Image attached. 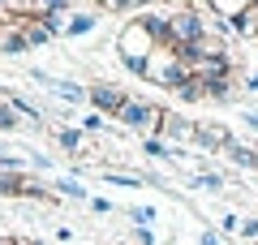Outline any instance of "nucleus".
<instances>
[{
	"mask_svg": "<svg viewBox=\"0 0 258 245\" xmlns=\"http://www.w3.org/2000/svg\"><path fill=\"white\" fill-rule=\"evenodd\" d=\"M56 190H60L64 198H78V202L86 198V190H82V185H78V181H69V176H60V181H56Z\"/></svg>",
	"mask_w": 258,
	"mask_h": 245,
	"instance_id": "5701e85b",
	"label": "nucleus"
},
{
	"mask_svg": "<svg viewBox=\"0 0 258 245\" xmlns=\"http://www.w3.org/2000/svg\"><path fill=\"white\" fill-rule=\"evenodd\" d=\"M0 52H5V56L30 52V43H26V35H22V22L18 18H5V22H0Z\"/></svg>",
	"mask_w": 258,
	"mask_h": 245,
	"instance_id": "6e6552de",
	"label": "nucleus"
},
{
	"mask_svg": "<svg viewBox=\"0 0 258 245\" xmlns=\"http://www.w3.org/2000/svg\"><path fill=\"white\" fill-rule=\"evenodd\" d=\"M254 5H258V0H254Z\"/></svg>",
	"mask_w": 258,
	"mask_h": 245,
	"instance_id": "473e14b6",
	"label": "nucleus"
},
{
	"mask_svg": "<svg viewBox=\"0 0 258 245\" xmlns=\"http://www.w3.org/2000/svg\"><path fill=\"white\" fill-rule=\"evenodd\" d=\"M78 129H82V134H99V129H103V116H99V112H91V116L78 120Z\"/></svg>",
	"mask_w": 258,
	"mask_h": 245,
	"instance_id": "a878e982",
	"label": "nucleus"
},
{
	"mask_svg": "<svg viewBox=\"0 0 258 245\" xmlns=\"http://www.w3.org/2000/svg\"><path fill=\"white\" fill-rule=\"evenodd\" d=\"M194 185H203V190H215V194H220V190H224V176H220V172H198V176H194Z\"/></svg>",
	"mask_w": 258,
	"mask_h": 245,
	"instance_id": "393cba45",
	"label": "nucleus"
},
{
	"mask_svg": "<svg viewBox=\"0 0 258 245\" xmlns=\"http://www.w3.org/2000/svg\"><path fill=\"white\" fill-rule=\"evenodd\" d=\"M198 245H224V241H220V232H203V236H198Z\"/></svg>",
	"mask_w": 258,
	"mask_h": 245,
	"instance_id": "c85d7f7f",
	"label": "nucleus"
},
{
	"mask_svg": "<svg viewBox=\"0 0 258 245\" xmlns=\"http://www.w3.org/2000/svg\"><path fill=\"white\" fill-rule=\"evenodd\" d=\"M176 99H181V103H194V99H207V95H203V86H198V82H194V78H185L181 82V86H176Z\"/></svg>",
	"mask_w": 258,
	"mask_h": 245,
	"instance_id": "6ab92c4d",
	"label": "nucleus"
},
{
	"mask_svg": "<svg viewBox=\"0 0 258 245\" xmlns=\"http://www.w3.org/2000/svg\"><path fill=\"white\" fill-rule=\"evenodd\" d=\"M91 30H95V9H82V13H74V18H69L64 35H69V39H78V35H91Z\"/></svg>",
	"mask_w": 258,
	"mask_h": 245,
	"instance_id": "2eb2a0df",
	"label": "nucleus"
},
{
	"mask_svg": "<svg viewBox=\"0 0 258 245\" xmlns=\"http://www.w3.org/2000/svg\"><path fill=\"white\" fill-rule=\"evenodd\" d=\"M134 241L138 245H155V232H151V228H134Z\"/></svg>",
	"mask_w": 258,
	"mask_h": 245,
	"instance_id": "cd10ccee",
	"label": "nucleus"
},
{
	"mask_svg": "<svg viewBox=\"0 0 258 245\" xmlns=\"http://www.w3.org/2000/svg\"><path fill=\"white\" fill-rule=\"evenodd\" d=\"M168 35H172V52H189V47H198L207 39V30L194 9H176V13H168Z\"/></svg>",
	"mask_w": 258,
	"mask_h": 245,
	"instance_id": "f257e3e1",
	"label": "nucleus"
},
{
	"mask_svg": "<svg viewBox=\"0 0 258 245\" xmlns=\"http://www.w3.org/2000/svg\"><path fill=\"white\" fill-rule=\"evenodd\" d=\"M159 134L168 138V142H194V120H181V116H172V112H164V125H159Z\"/></svg>",
	"mask_w": 258,
	"mask_h": 245,
	"instance_id": "1a4fd4ad",
	"label": "nucleus"
},
{
	"mask_svg": "<svg viewBox=\"0 0 258 245\" xmlns=\"http://www.w3.org/2000/svg\"><path fill=\"white\" fill-rule=\"evenodd\" d=\"M26 185H30L26 172H5V168H0V194H5V198H13V194H26Z\"/></svg>",
	"mask_w": 258,
	"mask_h": 245,
	"instance_id": "ddd939ff",
	"label": "nucleus"
},
{
	"mask_svg": "<svg viewBox=\"0 0 258 245\" xmlns=\"http://www.w3.org/2000/svg\"><path fill=\"white\" fill-rule=\"evenodd\" d=\"M18 22H22V35H26V43H30V47H43V43H52V39H56L39 18H18Z\"/></svg>",
	"mask_w": 258,
	"mask_h": 245,
	"instance_id": "9d476101",
	"label": "nucleus"
},
{
	"mask_svg": "<svg viewBox=\"0 0 258 245\" xmlns=\"http://www.w3.org/2000/svg\"><path fill=\"white\" fill-rule=\"evenodd\" d=\"M134 22L147 30V39H151L155 47H172V35H168V13H159V9H142Z\"/></svg>",
	"mask_w": 258,
	"mask_h": 245,
	"instance_id": "423d86ee",
	"label": "nucleus"
},
{
	"mask_svg": "<svg viewBox=\"0 0 258 245\" xmlns=\"http://www.w3.org/2000/svg\"><path fill=\"white\" fill-rule=\"evenodd\" d=\"M56 142H60V151L78 155L86 146V134H82V129H56Z\"/></svg>",
	"mask_w": 258,
	"mask_h": 245,
	"instance_id": "dca6fc26",
	"label": "nucleus"
},
{
	"mask_svg": "<svg viewBox=\"0 0 258 245\" xmlns=\"http://www.w3.org/2000/svg\"><path fill=\"white\" fill-rule=\"evenodd\" d=\"M116 125H125V129H159V125H164V108H159V103H147V99H134V95H129L125 108L116 112Z\"/></svg>",
	"mask_w": 258,
	"mask_h": 245,
	"instance_id": "f03ea898",
	"label": "nucleus"
},
{
	"mask_svg": "<svg viewBox=\"0 0 258 245\" xmlns=\"http://www.w3.org/2000/svg\"><path fill=\"white\" fill-rule=\"evenodd\" d=\"M142 146H147V155H155V159H164V155H168V146L159 142V138H147Z\"/></svg>",
	"mask_w": 258,
	"mask_h": 245,
	"instance_id": "bb28decb",
	"label": "nucleus"
},
{
	"mask_svg": "<svg viewBox=\"0 0 258 245\" xmlns=\"http://www.w3.org/2000/svg\"><path fill=\"white\" fill-rule=\"evenodd\" d=\"M116 56H134V60H151V56H155V43L147 39V30H142L138 22H129V26L120 30V39H116Z\"/></svg>",
	"mask_w": 258,
	"mask_h": 245,
	"instance_id": "20e7f679",
	"label": "nucleus"
},
{
	"mask_svg": "<svg viewBox=\"0 0 258 245\" xmlns=\"http://www.w3.org/2000/svg\"><path fill=\"white\" fill-rule=\"evenodd\" d=\"M224 155H228V159L237 163V168H249V172L258 168V151H254V146H241V142H232Z\"/></svg>",
	"mask_w": 258,
	"mask_h": 245,
	"instance_id": "4468645a",
	"label": "nucleus"
},
{
	"mask_svg": "<svg viewBox=\"0 0 258 245\" xmlns=\"http://www.w3.org/2000/svg\"><path fill=\"white\" fill-rule=\"evenodd\" d=\"M194 142L203 146V151H228L232 134L224 125H203V120H194Z\"/></svg>",
	"mask_w": 258,
	"mask_h": 245,
	"instance_id": "0eeeda50",
	"label": "nucleus"
},
{
	"mask_svg": "<svg viewBox=\"0 0 258 245\" xmlns=\"http://www.w3.org/2000/svg\"><path fill=\"white\" fill-rule=\"evenodd\" d=\"M168 5H172V13H176V9H189L194 0H168Z\"/></svg>",
	"mask_w": 258,
	"mask_h": 245,
	"instance_id": "c756f323",
	"label": "nucleus"
},
{
	"mask_svg": "<svg viewBox=\"0 0 258 245\" xmlns=\"http://www.w3.org/2000/svg\"><path fill=\"white\" fill-rule=\"evenodd\" d=\"M13 129H22V116L13 112L9 99H0V134H13Z\"/></svg>",
	"mask_w": 258,
	"mask_h": 245,
	"instance_id": "a211bd4d",
	"label": "nucleus"
},
{
	"mask_svg": "<svg viewBox=\"0 0 258 245\" xmlns=\"http://www.w3.org/2000/svg\"><path fill=\"white\" fill-rule=\"evenodd\" d=\"M237 236L245 245H258V215H249V219H241V228H237Z\"/></svg>",
	"mask_w": 258,
	"mask_h": 245,
	"instance_id": "412c9836",
	"label": "nucleus"
},
{
	"mask_svg": "<svg viewBox=\"0 0 258 245\" xmlns=\"http://www.w3.org/2000/svg\"><path fill=\"white\" fill-rule=\"evenodd\" d=\"M103 9H112V13H134V18H138L142 9H151V0H103Z\"/></svg>",
	"mask_w": 258,
	"mask_h": 245,
	"instance_id": "f3484780",
	"label": "nucleus"
},
{
	"mask_svg": "<svg viewBox=\"0 0 258 245\" xmlns=\"http://www.w3.org/2000/svg\"><path fill=\"white\" fill-rule=\"evenodd\" d=\"M30 78L43 86V91H52L60 103H91V86H82V82H69V78H52V73L43 69H30Z\"/></svg>",
	"mask_w": 258,
	"mask_h": 245,
	"instance_id": "7ed1b4c3",
	"label": "nucleus"
},
{
	"mask_svg": "<svg viewBox=\"0 0 258 245\" xmlns=\"http://www.w3.org/2000/svg\"><path fill=\"white\" fill-rule=\"evenodd\" d=\"M129 219L138 228H147V224H155V207H129Z\"/></svg>",
	"mask_w": 258,
	"mask_h": 245,
	"instance_id": "b1692460",
	"label": "nucleus"
},
{
	"mask_svg": "<svg viewBox=\"0 0 258 245\" xmlns=\"http://www.w3.org/2000/svg\"><path fill=\"white\" fill-rule=\"evenodd\" d=\"M245 125H249V129H258V112H245Z\"/></svg>",
	"mask_w": 258,
	"mask_h": 245,
	"instance_id": "2f4dec72",
	"label": "nucleus"
},
{
	"mask_svg": "<svg viewBox=\"0 0 258 245\" xmlns=\"http://www.w3.org/2000/svg\"><path fill=\"white\" fill-rule=\"evenodd\" d=\"M245 91H258V73H249V78H245Z\"/></svg>",
	"mask_w": 258,
	"mask_h": 245,
	"instance_id": "7c9ffc66",
	"label": "nucleus"
},
{
	"mask_svg": "<svg viewBox=\"0 0 258 245\" xmlns=\"http://www.w3.org/2000/svg\"><path fill=\"white\" fill-rule=\"evenodd\" d=\"M103 181H112V185H134V190H138L142 176H134V172H112V168H103Z\"/></svg>",
	"mask_w": 258,
	"mask_h": 245,
	"instance_id": "4be33fe9",
	"label": "nucleus"
},
{
	"mask_svg": "<svg viewBox=\"0 0 258 245\" xmlns=\"http://www.w3.org/2000/svg\"><path fill=\"white\" fill-rule=\"evenodd\" d=\"M125 99H129V95L120 91V86H112V82H95V86H91V108L99 112V116H108V112L116 116V112L125 108Z\"/></svg>",
	"mask_w": 258,
	"mask_h": 245,
	"instance_id": "39448f33",
	"label": "nucleus"
},
{
	"mask_svg": "<svg viewBox=\"0 0 258 245\" xmlns=\"http://www.w3.org/2000/svg\"><path fill=\"white\" fill-rule=\"evenodd\" d=\"M203 95H211V99L228 103V99H232V78H220V82H211V86H203Z\"/></svg>",
	"mask_w": 258,
	"mask_h": 245,
	"instance_id": "aec40b11",
	"label": "nucleus"
},
{
	"mask_svg": "<svg viewBox=\"0 0 258 245\" xmlns=\"http://www.w3.org/2000/svg\"><path fill=\"white\" fill-rule=\"evenodd\" d=\"M232 35H241V39H254V43H258V5H249V9L241 13L237 22H232Z\"/></svg>",
	"mask_w": 258,
	"mask_h": 245,
	"instance_id": "9b49d317",
	"label": "nucleus"
},
{
	"mask_svg": "<svg viewBox=\"0 0 258 245\" xmlns=\"http://www.w3.org/2000/svg\"><path fill=\"white\" fill-rule=\"evenodd\" d=\"M207 5H211V9H215V13H220V18H224V22H237V18H241V13H245V9H249V5H254V0H207Z\"/></svg>",
	"mask_w": 258,
	"mask_h": 245,
	"instance_id": "f8f14e48",
	"label": "nucleus"
}]
</instances>
